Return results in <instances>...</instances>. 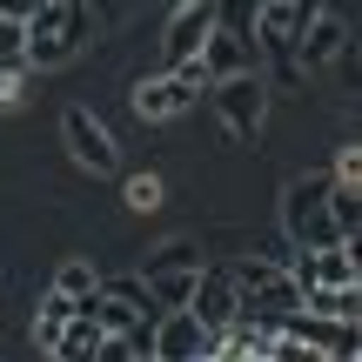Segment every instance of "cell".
Wrapping results in <instances>:
<instances>
[{
    "label": "cell",
    "instance_id": "16",
    "mask_svg": "<svg viewBox=\"0 0 362 362\" xmlns=\"http://www.w3.org/2000/svg\"><path fill=\"white\" fill-rule=\"evenodd\" d=\"M54 356H61V362H88V356H101V329H94L88 315H67V329H61V342H54Z\"/></svg>",
    "mask_w": 362,
    "mask_h": 362
},
{
    "label": "cell",
    "instance_id": "1",
    "mask_svg": "<svg viewBox=\"0 0 362 362\" xmlns=\"http://www.w3.org/2000/svg\"><path fill=\"white\" fill-rule=\"evenodd\" d=\"M27 67H67L94 34L88 0H34L27 7Z\"/></svg>",
    "mask_w": 362,
    "mask_h": 362
},
{
    "label": "cell",
    "instance_id": "15",
    "mask_svg": "<svg viewBox=\"0 0 362 362\" xmlns=\"http://www.w3.org/2000/svg\"><path fill=\"white\" fill-rule=\"evenodd\" d=\"M329 215H336L342 242H356V228H362V181H336L329 175Z\"/></svg>",
    "mask_w": 362,
    "mask_h": 362
},
{
    "label": "cell",
    "instance_id": "24",
    "mask_svg": "<svg viewBox=\"0 0 362 362\" xmlns=\"http://www.w3.org/2000/svg\"><path fill=\"white\" fill-rule=\"evenodd\" d=\"M27 7H34V0H0V13H13V21H27Z\"/></svg>",
    "mask_w": 362,
    "mask_h": 362
},
{
    "label": "cell",
    "instance_id": "7",
    "mask_svg": "<svg viewBox=\"0 0 362 362\" xmlns=\"http://www.w3.org/2000/svg\"><path fill=\"white\" fill-rule=\"evenodd\" d=\"M342 54H349V21L322 0V7L302 21V34H296V67L302 74H322V67H336Z\"/></svg>",
    "mask_w": 362,
    "mask_h": 362
},
{
    "label": "cell",
    "instance_id": "13",
    "mask_svg": "<svg viewBox=\"0 0 362 362\" xmlns=\"http://www.w3.org/2000/svg\"><path fill=\"white\" fill-rule=\"evenodd\" d=\"M67 315H74V296L47 288V296H40V309H34V349H40V356H54V342H61Z\"/></svg>",
    "mask_w": 362,
    "mask_h": 362
},
{
    "label": "cell",
    "instance_id": "23",
    "mask_svg": "<svg viewBox=\"0 0 362 362\" xmlns=\"http://www.w3.org/2000/svg\"><path fill=\"white\" fill-rule=\"evenodd\" d=\"M21 81H27V67H7V74H0V115L21 101Z\"/></svg>",
    "mask_w": 362,
    "mask_h": 362
},
{
    "label": "cell",
    "instance_id": "18",
    "mask_svg": "<svg viewBox=\"0 0 362 362\" xmlns=\"http://www.w3.org/2000/svg\"><path fill=\"white\" fill-rule=\"evenodd\" d=\"M141 282H148V296H155V309H181L188 288H194V269H161V275H141Z\"/></svg>",
    "mask_w": 362,
    "mask_h": 362
},
{
    "label": "cell",
    "instance_id": "3",
    "mask_svg": "<svg viewBox=\"0 0 362 362\" xmlns=\"http://www.w3.org/2000/svg\"><path fill=\"white\" fill-rule=\"evenodd\" d=\"M235 296H242V309H235V315H248V322H282V315L288 309H302V288H296V275H288L282 269V262H269V255H262V262H235Z\"/></svg>",
    "mask_w": 362,
    "mask_h": 362
},
{
    "label": "cell",
    "instance_id": "14",
    "mask_svg": "<svg viewBox=\"0 0 362 362\" xmlns=\"http://www.w3.org/2000/svg\"><path fill=\"white\" fill-rule=\"evenodd\" d=\"M202 242H194V235H168V242H155L141 255V275H161V269H202Z\"/></svg>",
    "mask_w": 362,
    "mask_h": 362
},
{
    "label": "cell",
    "instance_id": "22",
    "mask_svg": "<svg viewBox=\"0 0 362 362\" xmlns=\"http://www.w3.org/2000/svg\"><path fill=\"white\" fill-rule=\"evenodd\" d=\"M329 175H336V181H362V148H356V141H342V148H336V161H329Z\"/></svg>",
    "mask_w": 362,
    "mask_h": 362
},
{
    "label": "cell",
    "instance_id": "19",
    "mask_svg": "<svg viewBox=\"0 0 362 362\" xmlns=\"http://www.w3.org/2000/svg\"><path fill=\"white\" fill-rule=\"evenodd\" d=\"M302 309H309V315H336V322H362V315H356V288H309Z\"/></svg>",
    "mask_w": 362,
    "mask_h": 362
},
{
    "label": "cell",
    "instance_id": "8",
    "mask_svg": "<svg viewBox=\"0 0 362 362\" xmlns=\"http://www.w3.org/2000/svg\"><path fill=\"white\" fill-rule=\"evenodd\" d=\"M155 362H215V329H202L188 309H161L155 315Z\"/></svg>",
    "mask_w": 362,
    "mask_h": 362
},
{
    "label": "cell",
    "instance_id": "6",
    "mask_svg": "<svg viewBox=\"0 0 362 362\" xmlns=\"http://www.w3.org/2000/svg\"><path fill=\"white\" fill-rule=\"evenodd\" d=\"M61 141H67V155H74V168H88V175H115L121 168V141L107 134V121L94 115V107H67L61 115Z\"/></svg>",
    "mask_w": 362,
    "mask_h": 362
},
{
    "label": "cell",
    "instance_id": "12",
    "mask_svg": "<svg viewBox=\"0 0 362 362\" xmlns=\"http://www.w3.org/2000/svg\"><path fill=\"white\" fill-rule=\"evenodd\" d=\"M242 67H255V34L215 21V27H208V40H202V74L221 81V74H242Z\"/></svg>",
    "mask_w": 362,
    "mask_h": 362
},
{
    "label": "cell",
    "instance_id": "4",
    "mask_svg": "<svg viewBox=\"0 0 362 362\" xmlns=\"http://www.w3.org/2000/svg\"><path fill=\"white\" fill-rule=\"evenodd\" d=\"M202 94L215 101L221 128H228L235 141H255V134H262V121H269V74H262V67H242V74H221V81H208Z\"/></svg>",
    "mask_w": 362,
    "mask_h": 362
},
{
    "label": "cell",
    "instance_id": "20",
    "mask_svg": "<svg viewBox=\"0 0 362 362\" xmlns=\"http://www.w3.org/2000/svg\"><path fill=\"white\" fill-rule=\"evenodd\" d=\"M161 194H168V188H161V175H128V181H121V202H128L134 215H155Z\"/></svg>",
    "mask_w": 362,
    "mask_h": 362
},
{
    "label": "cell",
    "instance_id": "11",
    "mask_svg": "<svg viewBox=\"0 0 362 362\" xmlns=\"http://www.w3.org/2000/svg\"><path fill=\"white\" fill-rule=\"evenodd\" d=\"M128 101H134V115H141V121H181L194 101H202V94H194L188 81L175 74V67H155V74H141V81H134V94H128Z\"/></svg>",
    "mask_w": 362,
    "mask_h": 362
},
{
    "label": "cell",
    "instance_id": "25",
    "mask_svg": "<svg viewBox=\"0 0 362 362\" xmlns=\"http://www.w3.org/2000/svg\"><path fill=\"white\" fill-rule=\"evenodd\" d=\"M168 7H175V0H168Z\"/></svg>",
    "mask_w": 362,
    "mask_h": 362
},
{
    "label": "cell",
    "instance_id": "5",
    "mask_svg": "<svg viewBox=\"0 0 362 362\" xmlns=\"http://www.w3.org/2000/svg\"><path fill=\"white\" fill-rule=\"evenodd\" d=\"M322 7V0H255V47L275 61V74L282 81H302V67H296V34H302V21Z\"/></svg>",
    "mask_w": 362,
    "mask_h": 362
},
{
    "label": "cell",
    "instance_id": "2",
    "mask_svg": "<svg viewBox=\"0 0 362 362\" xmlns=\"http://www.w3.org/2000/svg\"><path fill=\"white\" fill-rule=\"evenodd\" d=\"M282 235H288V248H329V242H342L336 215H329V168L296 175L282 188Z\"/></svg>",
    "mask_w": 362,
    "mask_h": 362
},
{
    "label": "cell",
    "instance_id": "9",
    "mask_svg": "<svg viewBox=\"0 0 362 362\" xmlns=\"http://www.w3.org/2000/svg\"><path fill=\"white\" fill-rule=\"evenodd\" d=\"M208 27H215V0H175L168 27H161V61L155 67H181L188 54H202Z\"/></svg>",
    "mask_w": 362,
    "mask_h": 362
},
{
    "label": "cell",
    "instance_id": "10",
    "mask_svg": "<svg viewBox=\"0 0 362 362\" xmlns=\"http://www.w3.org/2000/svg\"><path fill=\"white\" fill-rule=\"evenodd\" d=\"M181 309H188L202 329H228L235 309H242V296H235V275L215 269V262H202V269H194V288H188V302H181Z\"/></svg>",
    "mask_w": 362,
    "mask_h": 362
},
{
    "label": "cell",
    "instance_id": "21",
    "mask_svg": "<svg viewBox=\"0 0 362 362\" xmlns=\"http://www.w3.org/2000/svg\"><path fill=\"white\" fill-rule=\"evenodd\" d=\"M7 67H27V27L13 13H0V74Z\"/></svg>",
    "mask_w": 362,
    "mask_h": 362
},
{
    "label": "cell",
    "instance_id": "17",
    "mask_svg": "<svg viewBox=\"0 0 362 362\" xmlns=\"http://www.w3.org/2000/svg\"><path fill=\"white\" fill-rule=\"evenodd\" d=\"M94 282H101V269H94V262H88V255H67V262H61V269H54V275H47V288H61V296H74V302H81V296H88V288H94Z\"/></svg>",
    "mask_w": 362,
    "mask_h": 362
}]
</instances>
